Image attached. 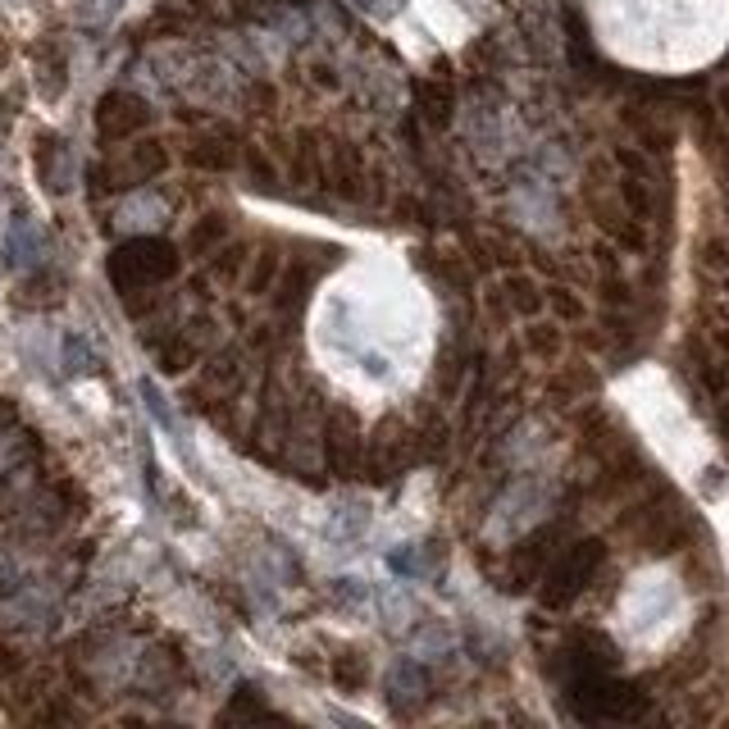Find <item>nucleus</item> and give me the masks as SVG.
Instances as JSON below:
<instances>
[{
	"label": "nucleus",
	"instance_id": "1",
	"mask_svg": "<svg viewBox=\"0 0 729 729\" xmlns=\"http://www.w3.org/2000/svg\"><path fill=\"white\" fill-rule=\"evenodd\" d=\"M570 707L580 720H643L652 707L634 684L611 679V670H593V675H570L565 684Z\"/></svg>",
	"mask_w": 729,
	"mask_h": 729
},
{
	"label": "nucleus",
	"instance_id": "2",
	"mask_svg": "<svg viewBox=\"0 0 729 729\" xmlns=\"http://www.w3.org/2000/svg\"><path fill=\"white\" fill-rule=\"evenodd\" d=\"M178 251L165 238H133L124 247H114L110 256V279L119 292H137V288H156L169 283L178 274Z\"/></svg>",
	"mask_w": 729,
	"mask_h": 729
},
{
	"label": "nucleus",
	"instance_id": "3",
	"mask_svg": "<svg viewBox=\"0 0 729 729\" xmlns=\"http://www.w3.org/2000/svg\"><path fill=\"white\" fill-rule=\"evenodd\" d=\"M602 561H606V543L602 539H580V543H570L556 561H548V570H543V606L548 611H561V606H570L574 597H580L589 584H593V574L602 570Z\"/></svg>",
	"mask_w": 729,
	"mask_h": 729
},
{
	"label": "nucleus",
	"instance_id": "4",
	"mask_svg": "<svg viewBox=\"0 0 729 729\" xmlns=\"http://www.w3.org/2000/svg\"><path fill=\"white\" fill-rule=\"evenodd\" d=\"M165 165H169V156H165V146H160V142H137V146L124 150V156L105 160L92 178H96L101 187H110V191H124V187H142V183H150Z\"/></svg>",
	"mask_w": 729,
	"mask_h": 729
},
{
	"label": "nucleus",
	"instance_id": "5",
	"mask_svg": "<svg viewBox=\"0 0 729 729\" xmlns=\"http://www.w3.org/2000/svg\"><path fill=\"white\" fill-rule=\"evenodd\" d=\"M150 124V105L133 92H105L96 101V137L101 142H128Z\"/></svg>",
	"mask_w": 729,
	"mask_h": 729
},
{
	"label": "nucleus",
	"instance_id": "6",
	"mask_svg": "<svg viewBox=\"0 0 729 729\" xmlns=\"http://www.w3.org/2000/svg\"><path fill=\"white\" fill-rule=\"evenodd\" d=\"M556 539H561V529H556V524H548V529H533L520 548H511V561H507V584H502V589L524 593L533 580H543L548 561L556 556Z\"/></svg>",
	"mask_w": 729,
	"mask_h": 729
},
{
	"label": "nucleus",
	"instance_id": "7",
	"mask_svg": "<svg viewBox=\"0 0 729 729\" xmlns=\"http://www.w3.org/2000/svg\"><path fill=\"white\" fill-rule=\"evenodd\" d=\"M187 165L206 174H228L238 165V137L233 133H206L187 146Z\"/></svg>",
	"mask_w": 729,
	"mask_h": 729
},
{
	"label": "nucleus",
	"instance_id": "8",
	"mask_svg": "<svg viewBox=\"0 0 729 729\" xmlns=\"http://www.w3.org/2000/svg\"><path fill=\"white\" fill-rule=\"evenodd\" d=\"M324 460H329V470L337 479H352L356 475V466H361V438H356V429L347 425V419H333V425H329Z\"/></svg>",
	"mask_w": 729,
	"mask_h": 729
},
{
	"label": "nucleus",
	"instance_id": "9",
	"mask_svg": "<svg viewBox=\"0 0 729 729\" xmlns=\"http://www.w3.org/2000/svg\"><path fill=\"white\" fill-rule=\"evenodd\" d=\"M324 264H329V256H324V251H320L315 260H305V264H301V260H292V264H288L283 288H279V296H274V305H279L283 315H292L296 305L305 301V292H311V288H315V279L324 274Z\"/></svg>",
	"mask_w": 729,
	"mask_h": 729
},
{
	"label": "nucleus",
	"instance_id": "10",
	"mask_svg": "<svg viewBox=\"0 0 729 729\" xmlns=\"http://www.w3.org/2000/svg\"><path fill=\"white\" fill-rule=\"evenodd\" d=\"M201 352H206V333H169V337H160L156 342V361H160V369L165 374H183V369H191L201 361Z\"/></svg>",
	"mask_w": 729,
	"mask_h": 729
},
{
	"label": "nucleus",
	"instance_id": "11",
	"mask_svg": "<svg viewBox=\"0 0 729 729\" xmlns=\"http://www.w3.org/2000/svg\"><path fill=\"white\" fill-rule=\"evenodd\" d=\"M415 105L425 114L429 124H447L451 119V105H456V92H451V79H419L415 83Z\"/></svg>",
	"mask_w": 729,
	"mask_h": 729
},
{
	"label": "nucleus",
	"instance_id": "12",
	"mask_svg": "<svg viewBox=\"0 0 729 729\" xmlns=\"http://www.w3.org/2000/svg\"><path fill=\"white\" fill-rule=\"evenodd\" d=\"M502 301L511 305L515 315H539L543 311V292H539V283H533L529 274H507L502 279Z\"/></svg>",
	"mask_w": 729,
	"mask_h": 729
},
{
	"label": "nucleus",
	"instance_id": "13",
	"mask_svg": "<svg viewBox=\"0 0 729 729\" xmlns=\"http://www.w3.org/2000/svg\"><path fill=\"white\" fill-rule=\"evenodd\" d=\"M223 238H228V219L223 215H201L187 233V256H210Z\"/></svg>",
	"mask_w": 729,
	"mask_h": 729
},
{
	"label": "nucleus",
	"instance_id": "14",
	"mask_svg": "<svg viewBox=\"0 0 729 729\" xmlns=\"http://www.w3.org/2000/svg\"><path fill=\"white\" fill-rule=\"evenodd\" d=\"M333 679H337V688L342 694H361V688L369 684V662L361 657V652H337L333 657Z\"/></svg>",
	"mask_w": 729,
	"mask_h": 729
},
{
	"label": "nucleus",
	"instance_id": "15",
	"mask_svg": "<svg viewBox=\"0 0 729 729\" xmlns=\"http://www.w3.org/2000/svg\"><path fill=\"white\" fill-rule=\"evenodd\" d=\"M524 347H529V356H539V361H556V352H561V329H556V324H529V329H524Z\"/></svg>",
	"mask_w": 729,
	"mask_h": 729
},
{
	"label": "nucleus",
	"instance_id": "16",
	"mask_svg": "<svg viewBox=\"0 0 729 729\" xmlns=\"http://www.w3.org/2000/svg\"><path fill=\"white\" fill-rule=\"evenodd\" d=\"M279 270H283V256H279V247L270 242V247H264V251L256 256V274H251V283H247V288L264 296V292H270V283H274V274H279Z\"/></svg>",
	"mask_w": 729,
	"mask_h": 729
},
{
	"label": "nucleus",
	"instance_id": "17",
	"mask_svg": "<svg viewBox=\"0 0 729 729\" xmlns=\"http://www.w3.org/2000/svg\"><path fill=\"white\" fill-rule=\"evenodd\" d=\"M242 264H247V247H242V242H233V247H219V251H215V274H219L223 283L242 279Z\"/></svg>",
	"mask_w": 729,
	"mask_h": 729
},
{
	"label": "nucleus",
	"instance_id": "18",
	"mask_svg": "<svg viewBox=\"0 0 729 729\" xmlns=\"http://www.w3.org/2000/svg\"><path fill=\"white\" fill-rule=\"evenodd\" d=\"M543 301L556 311V320H584V301L574 296L570 288H548V292H543Z\"/></svg>",
	"mask_w": 729,
	"mask_h": 729
},
{
	"label": "nucleus",
	"instance_id": "19",
	"mask_svg": "<svg viewBox=\"0 0 729 729\" xmlns=\"http://www.w3.org/2000/svg\"><path fill=\"white\" fill-rule=\"evenodd\" d=\"M42 301H60V283L46 279V274H37L19 288V305H42Z\"/></svg>",
	"mask_w": 729,
	"mask_h": 729
},
{
	"label": "nucleus",
	"instance_id": "20",
	"mask_svg": "<svg viewBox=\"0 0 729 729\" xmlns=\"http://www.w3.org/2000/svg\"><path fill=\"white\" fill-rule=\"evenodd\" d=\"M238 716H247V720H264V716H270V707H260V702L251 698V688H238V698H233V707L223 711V720H238Z\"/></svg>",
	"mask_w": 729,
	"mask_h": 729
},
{
	"label": "nucleus",
	"instance_id": "21",
	"mask_svg": "<svg viewBox=\"0 0 729 729\" xmlns=\"http://www.w3.org/2000/svg\"><path fill=\"white\" fill-rule=\"evenodd\" d=\"M621 197H625V206H629V210H634L638 219H643V215L652 210V201H647V187H643V178H625V183H621Z\"/></svg>",
	"mask_w": 729,
	"mask_h": 729
},
{
	"label": "nucleus",
	"instance_id": "22",
	"mask_svg": "<svg viewBox=\"0 0 729 729\" xmlns=\"http://www.w3.org/2000/svg\"><path fill=\"white\" fill-rule=\"evenodd\" d=\"M247 169H251V178H256V187H274L279 178H274V165L260 156V150H247Z\"/></svg>",
	"mask_w": 729,
	"mask_h": 729
},
{
	"label": "nucleus",
	"instance_id": "23",
	"mask_svg": "<svg viewBox=\"0 0 729 729\" xmlns=\"http://www.w3.org/2000/svg\"><path fill=\"white\" fill-rule=\"evenodd\" d=\"M606 301H611V305H616V301L625 305V301H629V283H621V279H606Z\"/></svg>",
	"mask_w": 729,
	"mask_h": 729
},
{
	"label": "nucleus",
	"instance_id": "24",
	"mask_svg": "<svg viewBox=\"0 0 729 729\" xmlns=\"http://www.w3.org/2000/svg\"><path fill=\"white\" fill-rule=\"evenodd\" d=\"M14 670H19V657H14L10 647H0V679H6V675H14Z\"/></svg>",
	"mask_w": 729,
	"mask_h": 729
},
{
	"label": "nucleus",
	"instance_id": "25",
	"mask_svg": "<svg viewBox=\"0 0 729 729\" xmlns=\"http://www.w3.org/2000/svg\"><path fill=\"white\" fill-rule=\"evenodd\" d=\"M720 165L729 169V142H720Z\"/></svg>",
	"mask_w": 729,
	"mask_h": 729
},
{
	"label": "nucleus",
	"instance_id": "26",
	"mask_svg": "<svg viewBox=\"0 0 729 729\" xmlns=\"http://www.w3.org/2000/svg\"><path fill=\"white\" fill-rule=\"evenodd\" d=\"M14 415V406H6V402H0V419H10Z\"/></svg>",
	"mask_w": 729,
	"mask_h": 729
},
{
	"label": "nucleus",
	"instance_id": "27",
	"mask_svg": "<svg viewBox=\"0 0 729 729\" xmlns=\"http://www.w3.org/2000/svg\"><path fill=\"white\" fill-rule=\"evenodd\" d=\"M720 105H725V114H729V87H725V92H720Z\"/></svg>",
	"mask_w": 729,
	"mask_h": 729
},
{
	"label": "nucleus",
	"instance_id": "28",
	"mask_svg": "<svg viewBox=\"0 0 729 729\" xmlns=\"http://www.w3.org/2000/svg\"><path fill=\"white\" fill-rule=\"evenodd\" d=\"M720 347H725V352H729V329H725V333H720Z\"/></svg>",
	"mask_w": 729,
	"mask_h": 729
},
{
	"label": "nucleus",
	"instance_id": "29",
	"mask_svg": "<svg viewBox=\"0 0 729 729\" xmlns=\"http://www.w3.org/2000/svg\"><path fill=\"white\" fill-rule=\"evenodd\" d=\"M288 6H305V0H288Z\"/></svg>",
	"mask_w": 729,
	"mask_h": 729
}]
</instances>
